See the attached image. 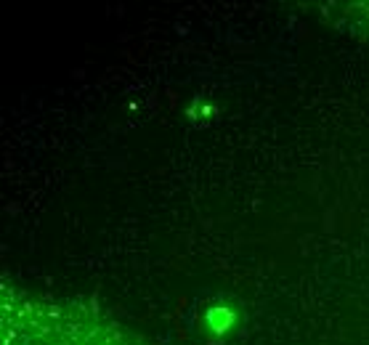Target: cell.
Wrapping results in <instances>:
<instances>
[{
  "label": "cell",
  "mask_w": 369,
  "mask_h": 345,
  "mask_svg": "<svg viewBox=\"0 0 369 345\" xmlns=\"http://www.w3.org/2000/svg\"><path fill=\"white\" fill-rule=\"evenodd\" d=\"M210 321H213V329H218V332H223L228 327V321H231V313H226V316H221V311H213L210 313Z\"/></svg>",
  "instance_id": "6da1fadb"
}]
</instances>
